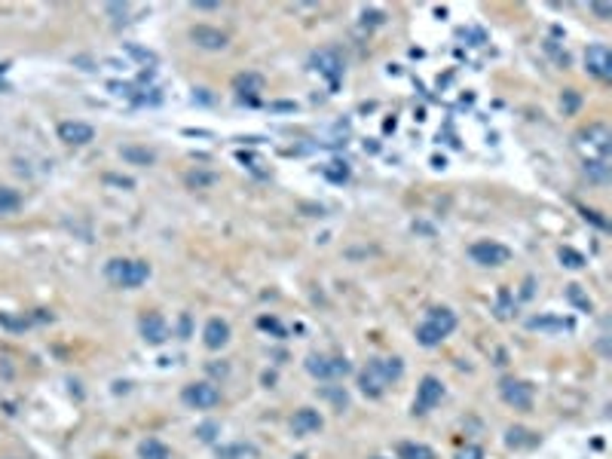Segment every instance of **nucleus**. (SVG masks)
<instances>
[{
    "label": "nucleus",
    "mask_w": 612,
    "mask_h": 459,
    "mask_svg": "<svg viewBox=\"0 0 612 459\" xmlns=\"http://www.w3.org/2000/svg\"><path fill=\"white\" fill-rule=\"evenodd\" d=\"M404 376V362L398 355H386V359H371L362 371H359V389L367 398H380L386 395L392 383H398Z\"/></svg>",
    "instance_id": "1"
},
{
    "label": "nucleus",
    "mask_w": 612,
    "mask_h": 459,
    "mask_svg": "<svg viewBox=\"0 0 612 459\" xmlns=\"http://www.w3.org/2000/svg\"><path fill=\"white\" fill-rule=\"evenodd\" d=\"M453 331H456V312L447 310V306H435V310H428L426 322L416 328V343L432 349V346L447 340Z\"/></svg>",
    "instance_id": "2"
},
{
    "label": "nucleus",
    "mask_w": 612,
    "mask_h": 459,
    "mask_svg": "<svg viewBox=\"0 0 612 459\" xmlns=\"http://www.w3.org/2000/svg\"><path fill=\"white\" fill-rule=\"evenodd\" d=\"M612 147V132L603 122H591L576 135V150L581 153V162H609Z\"/></svg>",
    "instance_id": "3"
},
{
    "label": "nucleus",
    "mask_w": 612,
    "mask_h": 459,
    "mask_svg": "<svg viewBox=\"0 0 612 459\" xmlns=\"http://www.w3.org/2000/svg\"><path fill=\"white\" fill-rule=\"evenodd\" d=\"M105 275L117 288H138V285H144L150 279V263L135 258H114L105 263Z\"/></svg>",
    "instance_id": "4"
},
{
    "label": "nucleus",
    "mask_w": 612,
    "mask_h": 459,
    "mask_svg": "<svg viewBox=\"0 0 612 459\" xmlns=\"http://www.w3.org/2000/svg\"><path fill=\"white\" fill-rule=\"evenodd\" d=\"M181 401L193 407V411H211V407L221 404V389L209 380H199V383H187L181 389Z\"/></svg>",
    "instance_id": "5"
},
{
    "label": "nucleus",
    "mask_w": 612,
    "mask_h": 459,
    "mask_svg": "<svg viewBox=\"0 0 612 459\" xmlns=\"http://www.w3.org/2000/svg\"><path fill=\"white\" fill-rule=\"evenodd\" d=\"M306 371H310L315 380H343V376L352 371V364L346 362L343 355H310V359H306Z\"/></svg>",
    "instance_id": "6"
},
{
    "label": "nucleus",
    "mask_w": 612,
    "mask_h": 459,
    "mask_svg": "<svg viewBox=\"0 0 612 459\" xmlns=\"http://www.w3.org/2000/svg\"><path fill=\"white\" fill-rule=\"evenodd\" d=\"M499 395H502V401L508 407H515V411H529V407H533V398H536V389L527 380L505 376V380L499 383Z\"/></svg>",
    "instance_id": "7"
},
{
    "label": "nucleus",
    "mask_w": 612,
    "mask_h": 459,
    "mask_svg": "<svg viewBox=\"0 0 612 459\" xmlns=\"http://www.w3.org/2000/svg\"><path fill=\"white\" fill-rule=\"evenodd\" d=\"M475 263H481V267H502V263L512 260V248H505L502 242H493V239H481L475 242L472 248H468Z\"/></svg>",
    "instance_id": "8"
},
{
    "label": "nucleus",
    "mask_w": 612,
    "mask_h": 459,
    "mask_svg": "<svg viewBox=\"0 0 612 459\" xmlns=\"http://www.w3.org/2000/svg\"><path fill=\"white\" fill-rule=\"evenodd\" d=\"M441 398H444V383L438 380V376H423L420 380V386H416V398H413V413L416 416H423V413H428L432 407H438L441 404Z\"/></svg>",
    "instance_id": "9"
},
{
    "label": "nucleus",
    "mask_w": 612,
    "mask_h": 459,
    "mask_svg": "<svg viewBox=\"0 0 612 459\" xmlns=\"http://www.w3.org/2000/svg\"><path fill=\"white\" fill-rule=\"evenodd\" d=\"M310 68L319 70L322 77H328L331 83H337L343 77V56L337 49H319V53L310 56Z\"/></svg>",
    "instance_id": "10"
},
{
    "label": "nucleus",
    "mask_w": 612,
    "mask_h": 459,
    "mask_svg": "<svg viewBox=\"0 0 612 459\" xmlns=\"http://www.w3.org/2000/svg\"><path fill=\"white\" fill-rule=\"evenodd\" d=\"M585 68H588L591 77L609 80L612 77V53H609V46H603V43L588 46L585 49Z\"/></svg>",
    "instance_id": "11"
},
{
    "label": "nucleus",
    "mask_w": 612,
    "mask_h": 459,
    "mask_svg": "<svg viewBox=\"0 0 612 459\" xmlns=\"http://www.w3.org/2000/svg\"><path fill=\"white\" fill-rule=\"evenodd\" d=\"M138 331H141V337H144V343H150V346H162L169 340V325H166V319H162L159 312H144L141 315Z\"/></svg>",
    "instance_id": "12"
},
{
    "label": "nucleus",
    "mask_w": 612,
    "mask_h": 459,
    "mask_svg": "<svg viewBox=\"0 0 612 459\" xmlns=\"http://www.w3.org/2000/svg\"><path fill=\"white\" fill-rule=\"evenodd\" d=\"M322 426H325L322 413L312 411V407H300V411L291 416V432L297 438H310L315 432H322Z\"/></svg>",
    "instance_id": "13"
},
{
    "label": "nucleus",
    "mask_w": 612,
    "mask_h": 459,
    "mask_svg": "<svg viewBox=\"0 0 612 459\" xmlns=\"http://www.w3.org/2000/svg\"><path fill=\"white\" fill-rule=\"evenodd\" d=\"M58 138L65 141V144H89L92 138H95V129L89 126V122H80V120H68L58 126Z\"/></svg>",
    "instance_id": "14"
},
{
    "label": "nucleus",
    "mask_w": 612,
    "mask_h": 459,
    "mask_svg": "<svg viewBox=\"0 0 612 459\" xmlns=\"http://www.w3.org/2000/svg\"><path fill=\"white\" fill-rule=\"evenodd\" d=\"M190 40L199 49H223V46H227V34H223L221 28H211V25L190 28Z\"/></svg>",
    "instance_id": "15"
},
{
    "label": "nucleus",
    "mask_w": 612,
    "mask_h": 459,
    "mask_svg": "<svg viewBox=\"0 0 612 459\" xmlns=\"http://www.w3.org/2000/svg\"><path fill=\"white\" fill-rule=\"evenodd\" d=\"M202 343L209 349H223L230 343V325L223 319H209L206 322V331H202Z\"/></svg>",
    "instance_id": "16"
},
{
    "label": "nucleus",
    "mask_w": 612,
    "mask_h": 459,
    "mask_svg": "<svg viewBox=\"0 0 612 459\" xmlns=\"http://www.w3.org/2000/svg\"><path fill=\"white\" fill-rule=\"evenodd\" d=\"M529 331H548V334H566L573 331V322L569 319H554V315H539V319L527 322Z\"/></svg>",
    "instance_id": "17"
},
{
    "label": "nucleus",
    "mask_w": 612,
    "mask_h": 459,
    "mask_svg": "<svg viewBox=\"0 0 612 459\" xmlns=\"http://www.w3.org/2000/svg\"><path fill=\"white\" fill-rule=\"evenodd\" d=\"M138 459H172V450L159 438H147V441L138 444Z\"/></svg>",
    "instance_id": "18"
},
{
    "label": "nucleus",
    "mask_w": 612,
    "mask_h": 459,
    "mask_svg": "<svg viewBox=\"0 0 612 459\" xmlns=\"http://www.w3.org/2000/svg\"><path fill=\"white\" fill-rule=\"evenodd\" d=\"M398 459H438V456H435V450L428 444L401 441V444H398Z\"/></svg>",
    "instance_id": "19"
},
{
    "label": "nucleus",
    "mask_w": 612,
    "mask_h": 459,
    "mask_svg": "<svg viewBox=\"0 0 612 459\" xmlns=\"http://www.w3.org/2000/svg\"><path fill=\"white\" fill-rule=\"evenodd\" d=\"M19 206H22V196L13 187H0V214H13Z\"/></svg>",
    "instance_id": "20"
},
{
    "label": "nucleus",
    "mask_w": 612,
    "mask_h": 459,
    "mask_svg": "<svg viewBox=\"0 0 612 459\" xmlns=\"http://www.w3.org/2000/svg\"><path fill=\"white\" fill-rule=\"evenodd\" d=\"M260 86H263V80L258 77V74H242V77H236V89L245 95V89L248 92H260Z\"/></svg>",
    "instance_id": "21"
},
{
    "label": "nucleus",
    "mask_w": 612,
    "mask_h": 459,
    "mask_svg": "<svg viewBox=\"0 0 612 459\" xmlns=\"http://www.w3.org/2000/svg\"><path fill=\"white\" fill-rule=\"evenodd\" d=\"M560 260H564V267H569V270L585 267V258H581L579 251H573V248H560Z\"/></svg>",
    "instance_id": "22"
},
{
    "label": "nucleus",
    "mask_w": 612,
    "mask_h": 459,
    "mask_svg": "<svg viewBox=\"0 0 612 459\" xmlns=\"http://www.w3.org/2000/svg\"><path fill=\"white\" fill-rule=\"evenodd\" d=\"M527 435V428H508V435H505V444L508 447H520V444H533L536 438H524Z\"/></svg>",
    "instance_id": "23"
},
{
    "label": "nucleus",
    "mask_w": 612,
    "mask_h": 459,
    "mask_svg": "<svg viewBox=\"0 0 612 459\" xmlns=\"http://www.w3.org/2000/svg\"><path fill=\"white\" fill-rule=\"evenodd\" d=\"M122 157L126 159H138V162H153L150 150H135V147H122Z\"/></svg>",
    "instance_id": "24"
},
{
    "label": "nucleus",
    "mask_w": 612,
    "mask_h": 459,
    "mask_svg": "<svg viewBox=\"0 0 612 459\" xmlns=\"http://www.w3.org/2000/svg\"><path fill=\"white\" fill-rule=\"evenodd\" d=\"M456 459H484V450L478 444H468V447H463V450L456 453Z\"/></svg>",
    "instance_id": "25"
},
{
    "label": "nucleus",
    "mask_w": 612,
    "mask_h": 459,
    "mask_svg": "<svg viewBox=\"0 0 612 459\" xmlns=\"http://www.w3.org/2000/svg\"><path fill=\"white\" fill-rule=\"evenodd\" d=\"M560 105H564V107L569 110V114H573V110L579 107V95H576L573 89H566V92H564V101H560Z\"/></svg>",
    "instance_id": "26"
},
{
    "label": "nucleus",
    "mask_w": 612,
    "mask_h": 459,
    "mask_svg": "<svg viewBox=\"0 0 612 459\" xmlns=\"http://www.w3.org/2000/svg\"><path fill=\"white\" fill-rule=\"evenodd\" d=\"M129 53L135 56V58H141V61H147V65H153V61H157V56H153V53H144V49H138V46H129Z\"/></svg>",
    "instance_id": "27"
},
{
    "label": "nucleus",
    "mask_w": 612,
    "mask_h": 459,
    "mask_svg": "<svg viewBox=\"0 0 612 459\" xmlns=\"http://www.w3.org/2000/svg\"><path fill=\"white\" fill-rule=\"evenodd\" d=\"M591 9H594V13H597L600 19H609V16H612V6H606V4H594Z\"/></svg>",
    "instance_id": "28"
},
{
    "label": "nucleus",
    "mask_w": 612,
    "mask_h": 459,
    "mask_svg": "<svg viewBox=\"0 0 612 459\" xmlns=\"http://www.w3.org/2000/svg\"><path fill=\"white\" fill-rule=\"evenodd\" d=\"M260 328H267V331H275V334L282 337V328H279V325H275L273 319H260Z\"/></svg>",
    "instance_id": "29"
},
{
    "label": "nucleus",
    "mask_w": 612,
    "mask_h": 459,
    "mask_svg": "<svg viewBox=\"0 0 612 459\" xmlns=\"http://www.w3.org/2000/svg\"><path fill=\"white\" fill-rule=\"evenodd\" d=\"M209 371H211V374H221V376H223V374H227V364H211Z\"/></svg>",
    "instance_id": "30"
}]
</instances>
